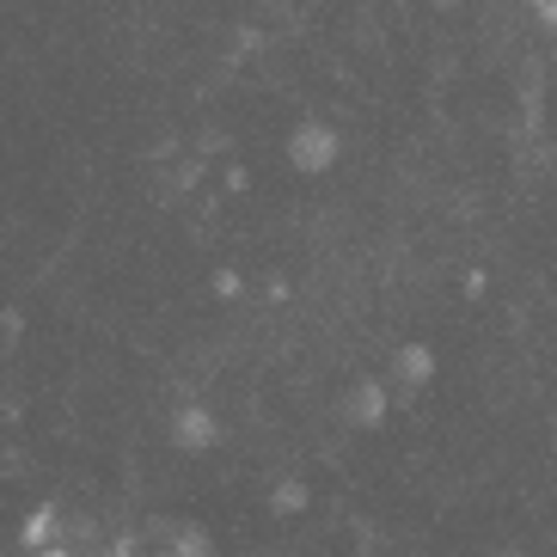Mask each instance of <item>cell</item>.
<instances>
[{
  "label": "cell",
  "instance_id": "5",
  "mask_svg": "<svg viewBox=\"0 0 557 557\" xmlns=\"http://www.w3.org/2000/svg\"><path fill=\"white\" fill-rule=\"evenodd\" d=\"M209 552H214V540L202 527H178V533H172V557H209Z\"/></svg>",
  "mask_w": 557,
  "mask_h": 557
},
{
  "label": "cell",
  "instance_id": "4",
  "mask_svg": "<svg viewBox=\"0 0 557 557\" xmlns=\"http://www.w3.org/2000/svg\"><path fill=\"white\" fill-rule=\"evenodd\" d=\"M429 374H435V356H429L423 344L398 349V361H393V380H398V386H410V393H417V386H429Z\"/></svg>",
  "mask_w": 557,
  "mask_h": 557
},
{
  "label": "cell",
  "instance_id": "2",
  "mask_svg": "<svg viewBox=\"0 0 557 557\" xmlns=\"http://www.w3.org/2000/svg\"><path fill=\"white\" fill-rule=\"evenodd\" d=\"M165 442L178 447V454H209V447L221 442V423H214L209 405H178L165 417Z\"/></svg>",
  "mask_w": 557,
  "mask_h": 557
},
{
  "label": "cell",
  "instance_id": "1",
  "mask_svg": "<svg viewBox=\"0 0 557 557\" xmlns=\"http://www.w3.org/2000/svg\"><path fill=\"white\" fill-rule=\"evenodd\" d=\"M337 129H331L325 116H300L295 135H288V165L295 172H307V178H319V172H331L337 165Z\"/></svg>",
  "mask_w": 557,
  "mask_h": 557
},
{
  "label": "cell",
  "instance_id": "3",
  "mask_svg": "<svg viewBox=\"0 0 557 557\" xmlns=\"http://www.w3.org/2000/svg\"><path fill=\"white\" fill-rule=\"evenodd\" d=\"M380 417H386V386H380V380H368V386H356V393L344 398V423L374 429Z\"/></svg>",
  "mask_w": 557,
  "mask_h": 557
},
{
  "label": "cell",
  "instance_id": "6",
  "mask_svg": "<svg viewBox=\"0 0 557 557\" xmlns=\"http://www.w3.org/2000/svg\"><path fill=\"white\" fill-rule=\"evenodd\" d=\"M300 503H307V484H282L276 491V515H295Z\"/></svg>",
  "mask_w": 557,
  "mask_h": 557
}]
</instances>
